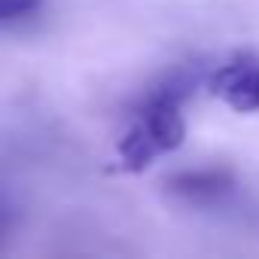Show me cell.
Segmentation results:
<instances>
[{
  "label": "cell",
  "mask_w": 259,
  "mask_h": 259,
  "mask_svg": "<svg viewBox=\"0 0 259 259\" xmlns=\"http://www.w3.org/2000/svg\"><path fill=\"white\" fill-rule=\"evenodd\" d=\"M207 89L217 101L238 113H253L259 110V61L253 58H238L223 67H217L207 79Z\"/></svg>",
  "instance_id": "6da1fadb"
},
{
  "label": "cell",
  "mask_w": 259,
  "mask_h": 259,
  "mask_svg": "<svg viewBox=\"0 0 259 259\" xmlns=\"http://www.w3.org/2000/svg\"><path fill=\"white\" fill-rule=\"evenodd\" d=\"M138 122L144 125V132L153 138L159 153H171L186 141V122L180 113V101L153 89L144 107L138 110Z\"/></svg>",
  "instance_id": "7a4b0ae2"
},
{
  "label": "cell",
  "mask_w": 259,
  "mask_h": 259,
  "mask_svg": "<svg viewBox=\"0 0 259 259\" xmlns=\"http://www.w3.org/2000/svg\"><path fill=\"white\" fill-rule=\"evenodd\" d=\"M168 192L177 195L180 201L189 204H213L223 195H229L235 189V177L229 171H183L165 180Z\"/></svg>",
  "instance_id": "3957f363"
},
{
  "label": "cell",
  "mask_w": 259,
  "mask_h": 259,
  "mask_svg": "<svg viewBox=\"0 0 259 259\" xmlns=\"http://www.w3.org/2000/svg\"><path fill=\"white\" fill-rule=\"evenodd\" d=\"M116 153H119V168H122V171H144V168L159 156V147H156L153 138L144 132V125L135 119V125L122 135Z\"/></svg>",
  "instance_id": "277c9868"
},
{
  "label": "cell",
  "mask_w": 259,
  "mask_h": 259,
  "mask_svg": "<svg viewBox=\"0 0 259 259\" xmlns=\"http://www.w3.org/2000/svg\"><path fill=\"white\" fill-rule=\"evenodd\" d=\"M40 10V0H0V25L19 22Z\"/></svg>",
  "instance_id": "5b68a950"
}]
</instances>
